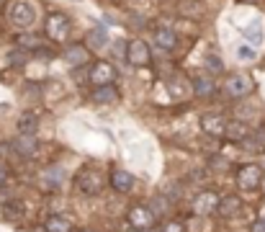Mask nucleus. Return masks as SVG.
I'll list each match as a JSON object with an SVG mask.
<instances>
[{
    "mask_svg": "<svg viewBox=\"0 0 265 232\" xmlns=\"http://www.w3.org/2000/svg\"><path fill=\"white\" fill-rule=\"evenodd\" d=\"M8 16H11V23L18 26V29H26L31 26L36 19V8L29 3V0H16V3L8 8Z\"/></svg>",
    "mask_w": 265,
    "mask_h": 232,
    "instance_id": "f257e3e1",
    "label": "nucleus"
},
{
    "mask_svg": "<svg viewBox=\"0 0 265 232\" xmlns=\"http://www.w3.org/2000/svg\"><path fill=\"white\" fill-rule=\"evenodd\" d=\"M260 181H263V168L258 163H247L237 171V183L245 191H255L260 186Z\"/></svg>",
    "mask_w": 265,
    "mask_h": 232,
    "instance_id": "f03ea898",
    "label": "nucleus"
},
{
    "mask_svg": "<svg viewBox=\"0 0 265 232\" xmlns=\"http://www.w3.org/2000/svg\"><path fill=\"white\" fill-rule=\"evenodd\" d=\"M44 31H47V37L54 39V41H62L70 34V19L62 13H54L47 19V26H44Z\"/></svg>",
    "mask_w": 265,
    "mask_h": 232,
    "instance_id": "7ed1b4c3",
    "label": "nucleus"
},
{
    "mask_svg": "<svg viewBox=\"0 0 265 232\" xmlns=\"http://www.w3.org/2000/svg\"><path fill=\"white\" fill-rule=\"evenodd\" d=\"M129 222L136 230H150L154 225V212L147 207V204H134L129 209Z\"/></svg>",
    "mask_w": 265,
    "mask_h": 232,
    "instance_id": "20e7f679",
    "label": "nucleus"
},
{
    "mask_svg": "<svg viewBox=\"0 0 265 232\" xmlns=\"http://www.w3.org/2000/svg\"><path fill=\"white\" fill-rule=\"evenodd\" d=\"M103 183H106V178L100 175L98 171H83V173H80V178H77V186H80L85 193H90V196L100 193Z\"/></svg>",
    "mask_w": 265,
    "mask_h": 232,
    "instance_id": "39448f33",
    "label": "nucleus"
},
{
    "mask_svg": "<svg viewBox=\"0 0 265 232\" xmlns=\"http://www.w3.org/2000/svg\"><path fill=\"white\" fill-rule=\"evenodd\" d=\"M126 57H129V62H132V65H136V67L147 65V62H150V47H147V41H144V39H132Z\"/></svg>",
    "mask_w": 265,
    "mask_h": 232,
    "instance_id": "423d86ee",
    "label": "nucleus"
},
{
    "mask_svg": "<svg viewBox=\"0 0 265 232\" xmlns=\"http://www.w3.org/2000/svg\"><path fill=\"white\" fill-rule=\"evenodd\" d=\"M90 80H93L95 85H108L116 80V67L111 62H95L93 70H90Z\"/></svg>",
    "mask_w": 265,
    "mask_h": 232,
    "instance_id": "0eeeda50",
    "label": "nucleus"
},
{
    "mask_svg": "<svg viewBox=\"0 0 265 232\" xmlns=\"http://www.w3.org/2000/svg\"><path fill=\"white\" fill-rule=\"evenodd\" d=\"M201 127H204V132H208L211 137H224L227 135V119L222 114H206L204 119H201Z\"/></svg>",
    "mask_w": 265,
    "mask_h": 232,
    "instance_id": "6e6552de",
    "label": "nucleus"
},
{
    "mask_svg": "<svg viewBox=\"0 0 265 232\" xmlns=\"http://www.w3.org/2000/svg\"><path fill=\"white\" fill-rule=\"evenodd\" d=\"M250 91H252V80L247 75H232L229 80H227V93H229L232 98H242Z\"/></svg>",
    "mask_w": 265,
    "mask_h": 232,
    "instance_id": "1a4fd4ad",
    "label": "nucleus"
},
{
    "mask_svg": "<svg viewBox=\"0 0 265 232\" xmlns=\"http://www.w3.org/2000/svg\"><path fill=\"white\" fill-rule=\"evenodd\" d=\"M88 59H90V52L85 49V44H75V47H70L65 52V62L70 67H80V65H85Z\"/></svg>",
    "mask_w": 265,
    "mask_h": 232,
    "instance_id": "9d476101",
    "label": "nucleus"
},
{
    "mask_svg": "<svg viewBox=\"0 0 265 232\" xmlns=\"http://www.w3.org/2000/svg\"><path fill=\"white\" fill-rule=\"evenodd\" d=\"M193 209L198 212V214H211V212H216L219 209V196L216 193H201L198 199H196V204H193Z\"/></svg>",
    "mask_w": 265,
    "mask_h": 232,
    "instance_id": "9b49d317",
    "label": "nucleus"
},
{
    "mask_svg": "<svg viewBox=\"0 0 265 232\" xmlns=\"http://www.w3.org/2000/svg\"><path fill=\"white\" fill-rule=\"evenodd\" d=\"M111 186L118 193H126V191L134 189V175L126 173V171H114L111 173Z\"/></svg>",
    "mask_w": 265,
    "mask_h": 232,
    "instance_id": "f8f14e48",
    "label": "nucleus"
},
{
    "mask_svg": "<svg viewBox=\"0 0 265 232\" xmlns=\"http://www.w3.org/2000/svg\"><path fill=\"white\" fill-rule=\"evenodd\" d=\"M222 217H237V214L242 212V201L237 199V196H224V199H219V209H216Z\"/></svg>",
    "mask_w": 265,
    "mask_h": 232,
    "instance_id": "ddd939ff",
    "label": "nucleus"
},
{
    "mask_svg": "<svg viewBox=\"0 0 265 232\" xmlns=\"http://www.w3.org/2000/svg\"><path fill=\"white\" fill-rule=\"evenodd\" d=\"M116 98H118V91L114 88V83L98 85L95 91H93V101H95V103H114Z\"/></svg>",
    "mask_w": 265,
    "mask_h": 232,
    "instance_id": "4468645a",
    "label": "nucleus"
},
{
    "mask_svg": "<svg viewBox=\"0 0 265 232\" xmlns=\"http://www.w3.org/2000/svg\"><path fill=\"white\" fill-rule=\"evenodd\" d=\"M16 153L18 155H34L36 153V147H39V142H36L34 139V135H21V137H18L16 139Z\"/></svg>",
    "mask_w": 265,
    "mask_h": 232,
    "instance_id": "2eb2a0df",
    "label": "nucleus"
},
{
    "mask_svg": "<svg viewBox=\"0 0 265 232\" xmlns=\"http://www.w3.org/2000/svg\"><path fill=\"white\" fill-rule=\"evenodd\" d=\"M242 147L250 150V153H263V150H265V129L255 132V135H247L242 139Z\"/></svg>",
    "mask_w": 265,
    "mask_h": 232,
    "instance_id": "dca6fc26",
    "label": "nucleus"
},
{
    "mask_svg": "<svg viewBox=\"0 0 265 232\" xmlns=\"http://www.w3.org/2000/svg\"><path fill=\"white\" fill-rule=\"evenodd\" d=\"M154 44H157L160 49H175L178 39H175V34H172L170 29H157L154 31Z\"/></svg>",
    "mask_w": 265,
    "mask_h": 232,
    "instance_id": "f3484780",
    "label": "nucleus"
},
{
    "mask_svg": "<svg viewBox=\"0 0 265 232\" xmlns=\"http://www.w3.org/2000/svg\"><path fill=\"white\" fill-rule=\"evenodd\" d=\"M247 135H250V129H247V124H245V121H229V124H227V135L224 137H229L234 142H242Z\"/></svg>",
    "mask_w": 265,
    "mask_h": 232,
    "instance_id": "a211bd4d",
    "label": "nucleus"
},
{
    "mask_svg": "<svg viewBox=\"0 0 265 232\" xmlns=\"http://www.w3.org/2000/svg\"><path fill=\"white\" fill-rule=\"evenodd\" d=\"M36 129H39L36 114H23L21 119H18V132H21V135H36Z\"/></svg>",
    "mask_w": 265,
    "mask_h": 232,
    "instance_id": "6ab92c4d",
    "label": "nucleus"
},
{
    "mask_svg": "<svg viewBox=\"0 0 265 232\" xmlns=\"http://www.w3.org/2000/svg\"><path fill=\"white\" fill-rule=\"evenodd\" d=\"M193 91L198 98H208L214 93V80L211 77H196L193 80Z\"/></svg>",
    "mask_w": 265,
    "mask_h": 232,
    "instance_id": "aec40b11",
    "label": "nucleus"
},
{
    "mask_svg": "<svg viewBox=\"0 0 265 232\" xmlns=\"http://www.w3.org/2000/svg\"><path fill=\"white\" fill-rule=\"evenodd\" d=\"M44 230L47 232H70V222L65 217H49L44 222Z\"/></svg>",
    "mask_w": 265,
    "mask_h": 232,
    "instance_id": "412c9836",
    "label": "nucleus"
},
{
    "mask_svg": "<svg viewBox=\"0 0 265 232\" xmlns=\"http://www.w3.org/2000/svg\"><path fill=\"white\" fill-rule=\"evenodd\" d=\"M180 13H186V16H201V13H204V5L196 3V0H180Z\"/></svg>",
    "mask_w": 265,
    "mask_h": 232,
    "instance_id": "4be33fe9",
    "label": "nucleus"
},
{
    "mask_svg": "<svg viewBox=\"0 0 265 232\" xmlns=\"http://www.w3.org/2000/svg\"><path fill=\"white\" fill-rule=\"evenodd\" d=\"M18 47H23V49H39L41 47V39L36 37V34H23V37H18Z\"/></svg>",
    "mask_w": 265,
    "mask_h": 232,
    "instance_id": "5701e85b",
    "label": "nucleus"
},
{
    "mask_svg": "<svg viewBox=\"0 0 265 232\" xmlns=\"http://www.w3.org/2000/svg\"><path fill=\"white\" fill-rule=\"evenodd\" d=\"M247 41H252L255 47H260V44H263V29H260V23H252V29H247Z\"/></svg>",
    "mask_w": 265,
    "mask_h": 232,
    "instance_id": "b1692460",
    "label": "nucleus"
},
{
    "mask_svg": "<svg viewBox=\"0 0 265 232\" xmlns=\"http://www.w3.org/2000/svg\"><path fill=\"white\" fill-rule=\"evenodd\" d=\"M3 214L8 219H21L23 217V207H16V204H5L3 207Z\"/></svg>",
    "mask_w": 265,
    "mask_h": 232,
    "instance_id": "393cba45",
    "label": "nucleus"
},
{
    "mask_svg": "<svg viewBox=\"0 0 265 232\" xmlns=\"http://www.w3.org/2000/svg\"><path fill=\"white\" fill-rule=\"evenodd\" d=\"M90 47H103V44H106V39H103V29H95L93 34H90Z\"/></svg>",
    "mask_w": 265,
    "mask_h": 232,
    "instance_id": "a878e982",
    "label": "nucleus"
},
{
    "mask_svg": "<svg viewBox=\"0 0 265 232\" xmlns=\"http://www.w3.org/2000/svg\"><path fill=\"white\" fill-rule=\"evenodd\" d=\"M26 57H29V55H26V49L23 52H11V65H23Z\"/></svg>",
    "mask_w": 265,
    "mask_h": 232,
    "instance_id": "bb28decb",
    "label": "nucleus"
},
{
    "mask_svg": "<svg viewBox=\"0 0 265 232\" xmlns=\"http://www.w3.org/2000/svg\"><path fill=\"white\" fill-rule=\"evenodd\" d=\"M237 57H240V59H245V62H247V59H255V49H250V47H240V52H237Z\"/></svg>",
    "mask_w": 265,
    "mask_h": 232,
    "instance_id": "cd10ccee",
    "label": "nucleus"
},
{
    "mask_svg": "<svg viewBox=\"0 0 265 232\" xmlns=\"http://www.w3.org/2000/svg\"><path fill=\"white\" fill-rule=\"evenodd\" d=\"M162 232H186V227H183L180 222H168V225H165V230H162Z\"/></svg>",
    "mask_w": 265,
    "mask_h": 232,
    "instance_id": "c85d7f7f",
    "label": "nucleus"
},
{
    "mask_svg": "<svg viewBox=\"0 0 265 232\" xmlns=\"http://www.w3.org/2000/svg\"><path fill=\"white\" fill-rule=\"evenodd\" d=\"M34 52H36V57H41V59H52V57H54V52H52V49H44V47L34 49Z\"/></svg>",
    "mask_w": 265,
    "mask_h": 232,
    "instance_id": "c756f323",
    "label": "nucleus"
},
{
    "mask_svg": "<svg viewBox=\"0 0 265 232\" xmlns=\"http://www.w3.org/2000/svg\"><path fill=\"white\" fill-rule=\"evenodd\" d=\"M250 232H265V219H258V222H252Z\"/></svg>",
    "mask_w": 265,
    "mask_h": 232,
    "instance_id": "7c9ffc66",
    "label": "nucleus"
},
{
    "mask_svg": "<svg viewBox=\"0 0 265 232\" xmlns=\"http://www.w3.org/2000/svg\"><path fill=\"white\" fill-rule=\"evenodd\" d=\"M206 65H211V70H222V62H219L216 57H208V59H206Z\"/></svg>",
    "mask_w": 265,
    "mask_h": 232,
    "instance_id": "2f4dec72",
    "label": "nucleus"
},
{
    "mask_svg": "<svg viewBox=\"0 0 265 232\" xmlns=\"http://www.w3.org/2000/svg\"><path fill=\"white\" fill-rule=\"evenodd\" d=\"M3 183H5V168L0 165V186H3Z\"/></svg>",
    "mask_w": 265,
    "mask_h": 232,
    "instance_id": "473e14b6",
    "label": "nucleus"
},
{
    "mask_svg": "<svg viewBox=\"0 0 265 232\" xmlns=\"http://www.w3.org/2000/svg\"><path fill=\"white\" fill-rule=\"evenodd\" d=\"M129 232H142V230H129Z\"/></svg>",
    "mask_w": 265,
    "mask_h": 232,
    "instance_id": "72a5a7b5",
    "label": "nucleus"
}]
</instances>
